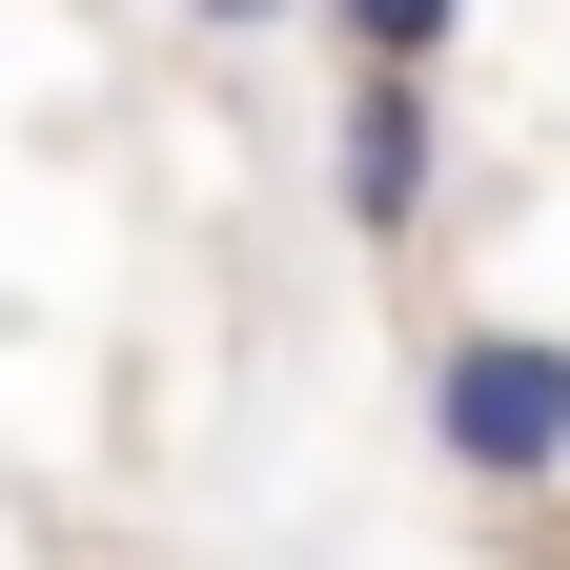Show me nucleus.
Masks as SVG:
<instances>
[{
    "instance_id": "nucleus-1",
    "label": "nucleus",
    "mask_w": 570,
    "mask_h": 570,
    "mask_svg": "<svg viewBox=\"0 0 570 570\" xmlns=\"http://www.w3.org/2000/svg\"><path fill=\"white\" fill-rule=\"evenodd\" d=\"M428 449L469 489H550L570 469V326H449L428 346Z\"/></svg>"
},
{
    "instance_id": "nucleus-2",
    "label": "nucleus",
    "mask_w": 570,
    "mask_h": 570,
    "mask_svg": "<svg viewBox=\"0 0 570 570\" xmlns=\"http://www.w3.org/2000/svg\"><path fill=\"white\" fill-rule=\"evenodd\" d=\"M428 184H449V102L387 82V61H346V102H326V204H346V245H407Z\"/></svg>"
}]
</instances>
